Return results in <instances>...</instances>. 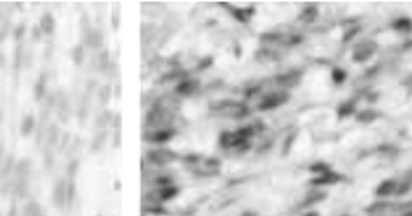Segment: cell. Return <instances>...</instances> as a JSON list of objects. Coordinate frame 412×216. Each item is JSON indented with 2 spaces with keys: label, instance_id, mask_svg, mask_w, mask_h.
Instances as JSON below:
<instances>
[{
  "label": "cell",
  "instance_id": "cell-1",
  "mask_svg": "<svg viewBox=\"0 0 412 216\" xmlns=\"http://www.w3.org/2000/svg\"><path fill=\"white\" fill-rule=\"evenodd\" d=\"M177 154L170 149H153L146 154V161H148L151 166H166V164H172Z\"/></svg>",
  "mask_w": 412,
  "mask_h": 216
},
{
  "label": "cell",
  "instance_id": "cell-2",
  "mask_svg": "<svg viewBox=\"0 0 412 216\" xmlns=\"http://www.w3.org/2000/svg\"><path fill=\"white\" fill-rule=\"evenodd\" d=\"M175 135L173 128L163 127V128H151L144 132V140L146 142H153V144H163V142L172 140Z\"/></svg>",
  "mask_w": 412,
  "mask_h": 216
},
{
  "label": "cell",
  "instance_id": "cell-3",
  "mask_svg": "<svg viewBox=\"0 0 412 216\" xmlns=\"http://www.w3.org/2000/svg\"><path fill=\"white\" fill-rule=\"evenodd\" d=\"M197 88H199V81L197 79H190V78H185V79H180L178 84H177V92L180 96H190L197 92Z\"/></svg>",
  "mask_w": 412,
  "mask_h": 216
},
{
  "label": "cell",
  "instance_id": "cell-4",
  "mask_svg": "<svg viewBox=\"0 0 412 216\" xmlns=\"http://www.w3.org/2000/svg\"><path fill=\"white\" fill-rule=\"evenodd\" d=\"M54 26H56V22H54V19H53V15H51V14H44L43 20H41L43 32L51 34V32L54 31Z\"/></svg>",
  "mask_w": 412,
  "mask_h": 216
},
{
  "label": "cell",
  "instance_id": "cell-5",
  "mask_svg": "<svg viewBox=\"0 0 412 216\" xmlns=\"http://www.w3.org/2000/svg\"><path fill=\"white\" fill-rule=\"evenodd\" d=\"M34 117H26L24 118V122H22V127H21V130H22V134L24 135H29V134H32V130H34Z\"/></svg>",
  "mask_w": 412,
  "mask_h": 216
}]
</instances>
